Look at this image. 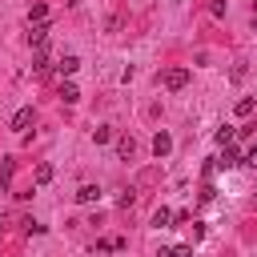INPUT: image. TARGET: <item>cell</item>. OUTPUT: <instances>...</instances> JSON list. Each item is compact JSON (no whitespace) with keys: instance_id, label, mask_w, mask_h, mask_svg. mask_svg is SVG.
I'll list each match as a JSON object with an SVG mask.
<instances>
[{"instance_id":"1","label":"cell","mask_w":257,"mask_h":257,"mask_svg":"<svg viewBox=\"0 0 257 257\" xmlns=\"http://www.w3.org/2000/svg\"><path fill=\"white\" fill-rule=\"evenodd\" d=\"M157 80H161V84H165L169 92H181V88L189 84V68H181V64H177V68H165V72H161Z\"/></svg>"},{"instance_id":"2","label":"cell","mask_w":257,"mask_h":257,"mask_svg":"<svg viewBox=\"0 0 257 257\" xmlns=\"http://www.w3.org/2000/svg\"><path fill=\"white\" fill-rule=\"evenodd\" d=\"M233 165H241V157H237V149H233V145H225V153H221V157H213V173H217V169H233Z\"/></svg>"},{"instance_id":"3","label":"cell","mask_w":257,"mask_h":257,"mask_svg":"<svg viewBox=\"0 0 257 257\" xmlns=\"http://www.w3.org/2000/svg\"><path fill=\"white\" fill-rule=\"evenodd\" d=\"M28 44L32 48H44L48 44V24H28Z\"/></svg>"},{"instance_id":"4","label":"cell","mask_w":257,"mask_h":257,"mask_svg":"<svg viewBox=\"0 0 257 257\" xmlns=\"http://www.w3.org/2000/svg\"><path fill=\"white\" fill-rule=\"evenodd\" d=\"M153 153H157V161L169 157V153H173V137H169V133H157V137H153Z\"/></svg>"},{"instance_id":"5","label":"cell","mask_w":257,"mask_h":257,"mask_svg":"<svg viewBox=\"0 0 257 257\" xmlns=\"http://www.w3.org/2000/svg\"><path fill=\"white\" fill-rule=\"evenodd\" d=\"M76 201H80V205L100 201V185H80V189H76Z\"/></svg>"},{"instance_id":"6","label":"cell","mask_w":257,"mask_h":257,"mask_svg":"<svg viewBox=\"0 0 257 257\" xmlns=\"http://www.w3.org/2000/svg\"><path fill=\"white\" fill-rule=\"evenodd\" d=\"M44 20H48V4H44V0H36V4L28 8V24H44Z\"/></svg>"},{"instance_id":"7","label":"cell","mask_w":257,"mask_h":257,"mask_svg":"<svg viewBox=\"0 0 257 257\" xmlns=\"http://www.w3.org/2000/svg\"><path fill=\"white\" fill-rule=\"evenodd\" d=\"M56 68H60V76H72V72L80 68V56H72V52H68V56H60V60H56Z\"/></svg>"},{"instance_id":"8","label":"cell","mask_w":257,"mask_h":257,"mask_svg":"<svg viewBox=\"0 0 257 257\" xmlns=\"http://www.w3.org/2000/svg\"><path fill=\"white\" fill-rule=\"evenodd\" d=\"M32 116H36L32 108H20V112L12 116V128H16V133H28V124H32Z\"/></svg>"},{"instance_id":"9","label":"cell","mask_w":257,"mask_h":257,"mask_svg":"<svg viewBox=\"0 0 257 257\" xmlns=\"http://www.w3.org/2000/svg\"><path fill=\"white\" fill-rule=\"evenodd\" d=\"M60 100H64V104H76V100H80V88H76L72 80H64V84H60Z\"/></svg>"},{"instance_id":"10","label":"cell","mask_w":257,"mask_h":257,"mask_svg":"<svg viewBox=\"0 0 257 257\" xmlns=\"http://www.w3.org/2000/svg\"><path fill=\"white\" fill-rule=\"evenodd\" d=\"M233 137H237V128H233V124H221V128L213 133V141H217L221 149H225V145H233Z\"/></svg>"},{"instance_id":"11","label":"cell","mask_w":257,"mask_h":257,"mask_svg":"<svg viewBox=\"0 0 257 257\" xmlns=\"http://www.w3.org/2000/svg\"><path fill=\"white\" fill-rule=\"evenodd\" d=\"M116 153H120V161H128V157L137 153V141H133V137H116Z\"/></svg>"},{"instance_id":"12","label":"cell","mask_w":257,"mask_h":257,"mask_svg":"<svg viewBox=\"0 0 257 257\" xmlns=\"http://www.w3.org/2000/svg\"><path fill=\"white\" fill-rule=\"evenodd\" d=\"M32 177H36V185H48V181H52V177H56V169H52V165H48V161H40V165H36V173H32Z\"/></svg>"},{"instance_id":"13","label":"cell","mask_w":257,"mask_h":257,"mask_svg":"<svg viewBox=\"0 0 257 257\" xmlns=\"http://www.w3.org/2000/svg\"><path fill=\"white\" fill-rule=\"evenodd\" d=\"M169 225H173V209H165V205H161V209L153 213V229H169Z\"/></svg>"},{"instance_id":"14","label":"cell","mask_w":257,"mask_h":257,"mask_svg":"<svg viewBox=\"0 0 257 257\" xmlns=\"http://www.w3.org/2000/svg\"><path fill=\"white\" fill-rule=\"evenodd\" d=\"M112 137H116V133H112L108 124H96V128H92V141H96V145H108Z\"/></svg>"},{"instance_id":"15","label":"cell","mask_w":257,"mask_h":257,"mask_svg":"<svg viewBox=\"0 0 257 257\" xmlns=\"http://www.w3.org/2000/svg\"><path fill=\"white\" fill-rule=\"evenodd\" d=\"M249 112H253V96H241L237 100V116H249Z\"/></svg>"},{"instance_id":"16","label":"cell","mask_w":257,"mask_h":257,"mask_svg":"<svg viewBox=\"0 0 257 257\" xmlns=\"http://www.w3.org/2000/svg\"><path fill=\"white\" fill-rule=\"evenodd\" d=\"M133 201H137V193H133V189H124V193H120V197H116V205H120V209H128V205H133Z\"/></svg>"},{"instance_id":"17","label":"cell","mask_w":257,"mask_h":257,"mask_svg":"<svg viewBox=\"0 0 257 257\" xmlns=\"http://www.w3.org/2000/svg\"><path fill=\"white\" fill-rule=\"evenodd\" d=\"M241 165H253V169H257V145H249V149H245V157H241Z\"/></svg>"},{"instance_id":"18","label":"cell","mask_w":257,"mask_h":257,"mask_svg":"<svg viewBox=\"0 0 257 257\" xmlns=\"http://www.w3.org/2000/svg\"><path fill=\"white\" fill-rule=\"evenodd\" d=\"M32 68H36V76H44V72H48V56H44V52H40V56H36V64H32Z\"/></svg>"},{"instance_id":"19","label":"cell","mask_w":257,"mask_h":257,"mask_svg":"<svg viewBox=\"0 0 257 257\" xmlns=\"http://www.w3.org/2000/svg\"><path fill=\"white\" fill-rule=\"evenodd\" d=\"M173 257H193V245H173Z\"/></svg>"},{"instance_id":"20","label":"cell","mask_w":257,"mask_h":257,"mask_svg":"<svg viewBox=\"0 0 257 257\" xmlns=\"http://www.w3.org/2000/svg\"><path fill=\"white\" fill-rule=\"evenodd\" d=\"M209 12H213V16H225V0H213V4H209Z\"/></svg>"},{"instance_id":"21","label":"cell","mask_w":257,"mask_h":257,"mask_svg":"<svg viewBox=\"0 0 257 257\" xmlns=\"http://www.w3.org/2000/svg\"><path fill=\"white\" fill-rule=\"evenodd\" d=\"M153 257H173V249H157V253H153Z\"/></svg>"}]
</instances>
